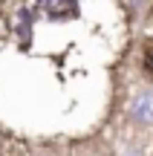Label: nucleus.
I'll return each instance as SVG.
<instances>
[{
	"mask_svg": "<svg viewBox=\"0 0 153 156\" xmlns=\"http://www.w3.org/2000/svg\"><path fill=\"white\" fill-rule=\"evenodd\" d=\"M130 116L142 124L153 122V90H142L139 95H133L130 101Z\"/></svg>",
	"mask_w": 153,
	"mask_h": 156,
	"instance_id": "nucleus-1",
	"label": "nucleus"
},
{
	"mask_svg": "<svg viewBox=\"0 0 153 156\" xmlns=\"http://www.w3.org/2000/svg\"><path fill=\"white\" fill-rule=\"evenodd\" d=\"M43 9L49 17H67L75 15V0H43Z\"/></svg>",
	"mask_w": 153,
	"mask_h": 156,
	"instance_id": "nucleus-2",
	"label": "nucleus"
},
{
	"mask_svg": "<svg viewBox=\"0 0 153 156\" xmlns=\"http://www.w3.org/2000/svg\"><path fill=\"white\" fill-rule=\"evenodd\" d=\"M142 67H144V73H148L153 78V46H148L144 49V58H142Z\"/></svg>",
	"mask_w": 153,
	"mask_h": 156,
	"instance_id": "nucleus-3",
	"label": "nucleus"
}]
</instances>
